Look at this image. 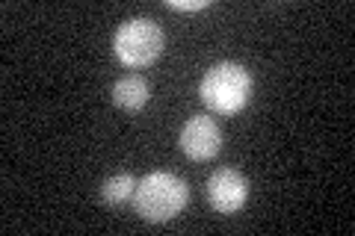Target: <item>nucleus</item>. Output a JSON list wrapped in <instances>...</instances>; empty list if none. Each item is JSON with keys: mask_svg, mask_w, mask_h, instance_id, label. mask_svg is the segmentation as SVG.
Listing matches in <instances>:
<instances>
[{"mask_svg": "<svg viewBox=\"0 0 355 236\" xmlns=\"http://www.w3.org/2000/svg\"><path fill=\"white\" fill-rule=\"evenodd\" d=\"M190 189L172 172H151L137 183L133 210L146 221H169L187 207Z\"/></svg>", "mask_w": 355, "mask_h": 236, "instance_id": "nucleus-1", "label": "nucleus"}, {"mask_svg": "<svg viewBox=\"0 0 355 236\" xmlns=\"http://www.w3.org/2000/svg\"><path fill=\"white\" fill-rule=\"evenodd\" d=\"M202 100L219 116H237L252 100V74L240 62H216L202 77Z\"/></svg>", "mask_w": 355, "mask_h": 236, "instance_id": "nucleus-2", "label": "nucleus"}, {"mask_svg": "<svg viewBox=\"0 0 355 236\" xmlns=\"http://www.w3.org/2000/svg\"><path fill=\"white\" fill-rule=\"evenodd\" d=\"M113 48L128 69H148L163 53V30L151 18H130L116 30Z\"/></svg>", "mask_w": 355, "mask_h": 236, "instance_id": "nucleus-3", "label": "nucleus"}, {"mask_svg": "<svg viewBox=\"0 0 355 236\" xmlns=\"http://www.w3.org/2000/svg\"><path fill=\"white\" fill-rule=\"evenodd\" d=\"M246 198H249V181L237 172V168H219V172L210 174L207 201H210V207H214L216 212L231 216V212L243 210Z\"/></svg>", "mask_w": 355, "mask_h": 236, "instance_id": "nucleus-4", "label": "nucleus"}, {"mask_svg": "<svg viewBox=\"0 0 355 236\" xmlns=\"http://www.w3.org/2000/svg\"><path fill=\"white\" fill-rule=\"evenodd\" d=\"M222 148V130L214 118L207 116H193L181 127V151L196 163L214 160Z\"/></svg>", "mask_w": 355, "mask_h": 236, "instance_id": "nucleus-5", "label": "nucleus"}, {"mask_svg": "<svg viewBox=\"0 0 355 236\" xmlns=\"http://www.w3.org/2000/svg\"><path fill=\"white\" fill-rule=\"evenodd\" d=\"M113 100L119 109L125 112H139L148 104V83L142 80L139 74H125L121 80H116L113 86Z\"/></svg>", "mask_w": 355, "mask_h": 236, "instance_id": "nucleus-6", "label": "nucleus"}, {"mask_svg": "<svg viewBox=\"0 0 355 236\" xmlns=\"http://www.w3.org/2000/svg\"><path fill=\"white\" fill-rule=\"evenodd\" d=\"M133 192H137V181H133V174L121 172V174H113L110 181L101 186V198L107 207H121L133 201Z\"/></svg>", "mask_w": 355, "mask_h": 236, "instance_id": "nucleus-7", "label": "nucleus"}, {"mask_svg": "<svg viewBox=\"0 0 355 236\" xmlns=\"http://www.w3.org/2000/svg\"><path fill=\"white\" fill-rule=\"evenodd\" d=\"M172 9H184V12H198V9H207L210 0H169Z\"/></svg>", "mask_w": 355, "mask_h": 236, "instance_id": "nucleus-8", "label": "nucleus"}]
</instances>
